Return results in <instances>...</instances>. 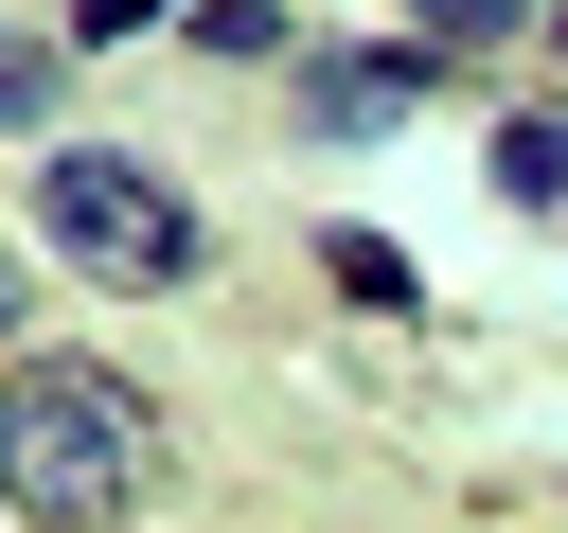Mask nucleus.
I'll use <instances>...</instances> for the list:
<instances>
[{
    "instance_id": "nucleus-5",
    "label": "nucleus",
    "mask_w": 568,
    "mask_h": 533,
    "mask_svg": "<svg viewBox=\"0 0 568 533\" xmlns=\"http://www.w3.org/2000/svg\"><path fill=\"white\" fill-rule=\"evenodd\" d=\"M89 18H106V36H124V18H160V0H89Z\"/></svg>"
},
{
    "instance_id": "nucleus-4",
    "label": "nucleus",
    "mask_w": 568,
    "mask_h": 533,
    "mask_svg": "<svg viewBox=\"0 0 568 533\" xmlns=\"http://www.w3.org/2000/svg\"><path fill=\"white\" fill-rule=\"evenodd\" d=\"M426 36H515V0H408Z\"/></svg>"
},
{
    "instance_id": "nucleus-3",
    "label": "nucleus",
    "mask_w": 568,
    "mask_h": 533,
    "mask_svg": "<svg viewBox=\"0 0 568 533\" xmlns=\"http://www.w3.org/2000/svg\"><path fill=\"white\" fill-rule=\"evenodd\" d=\"M497 178L515 195H568V124H497Z\"/></svg>"
},
{
    "instance_id": "nucleus-2",
    "label": "nucleus",
    "mask_w": 568,
    "mask_h": 533,
    "mask_svg": "<svg viewBox=\"0 0 568 533\" xmlns=\"http://www.w3.org/2000/svg\"><path fill=\"white\" fill-rule=\"evenodd\" d=\"M36 213H53V249H71V266H106V284H178V266H195V213H178L142 160H53V178H36Z\"/></svg>"
},
{
    "instance_id": "nucleus-6",
    "label": "nucleus",
    "mask_w": 568,
    "mask_h": 533,
    "mask_svg": "<svg viewBox=\"0 0 568 533\" xmlns=\"http://www.w3.org/2000/svg\"><path fill=\"white\" fill-rule=\"evenodd\" d=\"M550 36H568V18H550Z\"/></svg>"
},
{
    "instance_id": "nucleus-1",
    "label": "nucleus",
    "mask_w": 568,
    "mask_h": 533,
    "mask_svg": "<svg viewBox=\"0 0 568 533\" xmlns=\"http://www.w3.org/2000/svg\"><path fill=\"white\" fill-rule=\"evenodd\" d=\"M0 480H18L36 533H89V515H124L160 480V409L124 373H89V355H18L0 373Z\"/></svg>"
}]
</instances>
